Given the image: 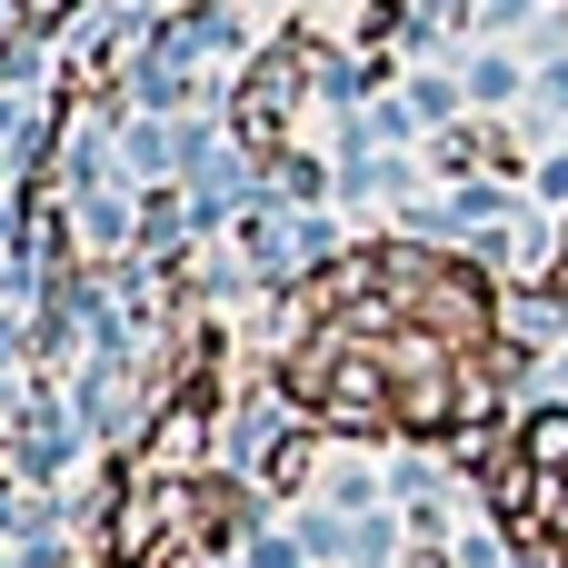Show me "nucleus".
Segmentation results:
<instances>
[{
    "label": "nucleus",
    "mask_w": 568,
    "mask_h": 568,
    "mask_svg": "<svg viewBox=\"0 0 568 568\" xmlns=\"http://www.w3.org/2000/svg\"><path fill=\"white\" fill-rule=\"evenodd\" d=\"M310 399H320L329 419H389V399H379V369H369V359H339Z\"/></svg>",
    "instance_id": "1"
},
{
    "label": "nucleus",
    "mask_w": 568,
    "mask_h": 568,
    "mask_svg": "<svg viewBox=\"0 0 568 568\" xmlns=\"http://www.w3.org/2000/svg\"><path fill=\"white\" fill-rule=\"evenodd\" d=\"M190 449H200V399L160 419V439H150V469H160V479H180V469H190Z\"/></svg>",
    "instance_id": "2"
},
{
    "label": "nucleus",
    "mask_w": 568,
    "mask_h": 568,
    "mask_svg": "<svg viewBox=\"0 0 568 568\" xmlns=\"http://www.w3.org/2000/svg\"><path fill=\"white\" fill-rule=\"evenodd\" d=\"M539 469H568V419H529V439H519Z\"/></svg>",
    "instance_id": "3"
}]
</instances>
